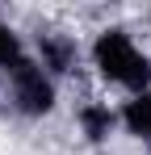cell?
Here are the masks:
<instances>
[{
    "mask_svg": "<svg viewBox=\"0 0 151 155\" xmlns=\"http://www.w3.org/2000/svg\"><path fill=\"white\" fill-rule=\"evenodd\" d=\"M122 122H126V130H130L134 138H143V143L151 147V88L139 92V97L122 109Z\"/></svg>",
    "mask_w": 151,
    "mask_h": 155,
    "instance_id": "277c9868",
    "label": "cell"
},
{
    "mask_svg": "<svg viewBox=\"0 0 151 155\" xmlns=\"http://www.w3.org/2000/svg\"><path fill=\"white\" fill-rule=\"evenodd\" d=\"M21 59H25V54H21V42H17V34H13L8 25H0V67L8 71V67H13V63H21Z\"/></svg>",
    "mask_w": 151,
    "mask_h": 155,
    "instance_id": "8992f818",
    "label": "cell"
},
{
    "mask_svg": "<svg viewBox=\"0 0 151 155\" xmlns=\"http://www.w3.org/2000/svg\"><path fill=\"white\" fill-rule=\"evenodd\" d=\"M92 63H97V71L109 84H122L134 97L151 88V59L130 42V34H122V29H105L92 42Z\"/></svg>",
    "mask_w": 151,
    "mask_h": 155,
    "instance_id": "6da1fadb",
    "label": "cell"
},
{
    "mask_svg": "<svg viewBox=\"0 0 151 155\" xmlns=\"http://www.w3.org/2000/svg\"><path fill=\"white\" fill-rule=\"evenodd\" d=\"M8 92H13V105L21 113H29V117H42V113L55 109V84L29 59H21V63L8 67Z\"/></svg>",
    "mask_w": 151,
    "mask_h": 155,
    "instance_id": "7a4b0ae2",
    "label": "cell"
},
{
    "mask_svg": "<svg viewBox=\"0 0 151 155\" xmlns=\"http://www.w3.org/2000/svg\"><path fill=\"white\" fill-rule=\"evenodd\" d=\"M38 51H42V67L59 71V76L76 67V42L67 34H38Z\"/></svg>",
    "mask_w": 151,
    "mask_h": 155,
    "instance_id": "3957f363",
    "label": "cell"
},
{
    "mask_svg": "<svg viewBox=\"0 0 151 155\" xmlns=\"http://www.w3.org/2000/svg\"><path fill=\"white\" fill-rule=\"evenodd\" d=\"M80 122H84V134L97 143V138H105V134H109V126H113V113H109L105 105H84V109H80Z\"/></svg>",
    "mask_w": 151,
    "mask_h": 155,
    "instance_id": "5b68a950",
    "label": "cell"
}]
</instances>
